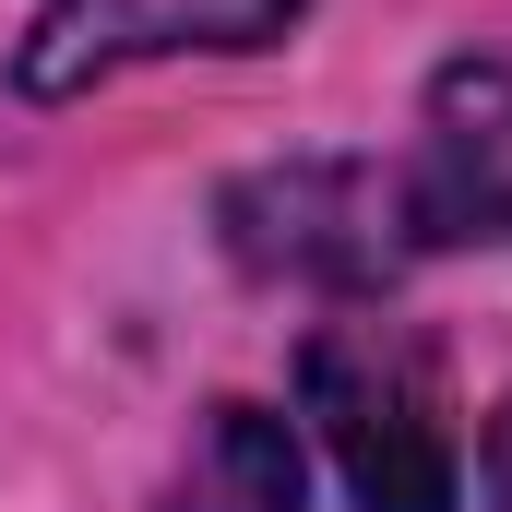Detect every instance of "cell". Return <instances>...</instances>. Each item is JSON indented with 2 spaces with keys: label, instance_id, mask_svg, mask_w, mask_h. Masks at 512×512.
Instances as JSON below:
<instances>
[{
  "label": "cell",
  "instance_id": "cell-4",
  "mask_svg": "<svg viewBox=\"0 0 512 512\" xmlns=\"http://www.w3.org/2000/svg\"><path fill=\"white\" fill-rule=\"evenodd\" d=\"M417 251H512V60H441L393 155Z\"/></svg>",
  "mask_w": 512,
  "mask_h": 512
},
{
  "label": "cell",
  "instance_id": "cell-1",
  "mask_svg": "<svg viewBox=\"0 0 512 512\" xmlns=\"http://www.w3.org/2000/svg\"><path fill=\"white\" fill-rule=\"evenodd\" d=\"M298 429L322 441L358 512H465V429L405 322H322L298 346Z\"/></svg>",
  "mask_w": 512,
  "mask_h": 512
},
{
  "label": "cell",
  "instance_id": "cell-2",
  "mask_svg": "<svg viewBox=\"0 0 512 512\" xmlns=\"http://www.w3.org/2000/svg\"><path fill=\"white\" fill-rule=\"evenodd\" d=\"M227 239H239L251 274L346 286V298H370V286H393V274L417 262L393 167H358V155H298V167L239 179V191H227Z\"/></svg>",
  "mask_w": 512,
  "mask_h": 512
},
{
  "label": "cell",
  "instance_id": "cell-6",
  "mask_svg": "<svg viewBox=\"0 0 512 512\" xmlns=\"http://www.w3.org/2000/svg\"><path fill=\"white\" fill-rule=\"evenodd\" d=\"M489 512H512V405L489 417Z\"/></svg>",
  "mask_w": 512,
  "mask_h": 512
},
{
  "label": "cell",
  "instance_id": "cell-3",
  "mask_svg": "<svg viewBox=\"0 0 512 512\" xmlns=\"http://www.w3.org/2000/svg\"><path fill=\"white\" fill-rule=\"evenodd\" d=\"M298 12L310 0H36V24L12 48V96L72 108L155 60H239V48H274Z\"/></svg>",
  "mask_w": 512,
  "mask_h": 512
},
{
  "label": "cell",
  "instance_id": "cell-5",
  "mask_svg": "<svg viewBox=\"0 0 512 512\" xmlns=\"http://www.w3.org/2000/svg\"><path fill=\"white\" fill-rule=\"evenodd\" d=\"M310 501V453H298V417H274L251 393H227L203 429H191V465H179V512H298Z\"/></svg>",
  "mask_w": 512,
  "mask_h": 512
}]
</instances>
